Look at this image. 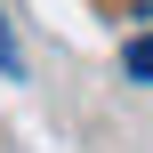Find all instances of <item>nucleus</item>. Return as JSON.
I'll return each instance as SVG.
<instances>
[{"instance_id": "nucleus-2", "label": "nucleus", "mask_w": 153, "mask_h": 153, "mask_svg": "<svg viewBox=\"0 0 153 153\" xmlns=\"http://www.w3.org/2000/svg\"><path fill=\"white\" fill-rule=\"evenodd\" d=\"M0 81H24V48H16V32H8V16H0Z\"/></svg>"}, {"instance_id": "nucleus-3", "label": "nucleus", "mask_w": 153, "mask_h": 153, "mask_svg": "<svg viewBox=\"0 0 153 153\" xmlns=\"http://www.w3.org/2000/svg\"><path fill=\"white\" fill-rule=\"evenodd\" d=\"M137 8H145V16H153V0H137Z\"/></svg>"}, {"instance_id": "nucleus-1", "label": "nucleus", "mask_w": 153, "mask_h": 153, "mask_svg": "<svg viewBox=\"0 0 153 153\" xmlns=\"http://www.w3.org/2000/svg\"><path fill=\"white\" fill-rule=\"evenodd\" d=\"M121 73H129L137 89H153V24L137 32V40H129V48H121Z\"/></svg>"}]
</instances>
